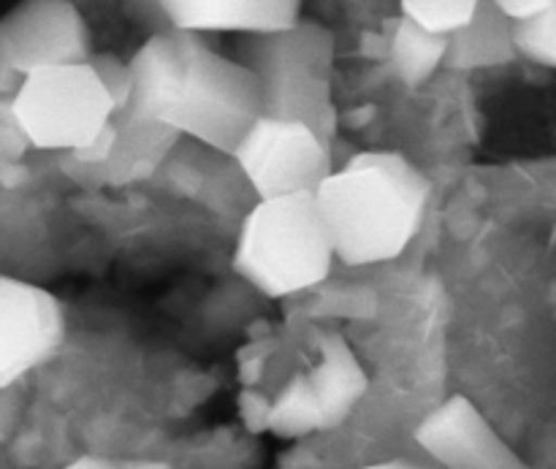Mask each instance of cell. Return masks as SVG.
Returning <instances> with one entry per match:
<instances>
[{
  "instance_id": "cell-17",
  "label": "cell",
  "mask_w": 556,
  "mask_h": 469,
  "mask_svg": "<svg viewBox=\"0 0 556 469\" xmlns=\"http://www.w3.org/2000/svg\"><path fill=\"white\" fill-rule=\"evenodd\" d=\"M497 11H503L510 22L527 20V16H535L541 11L554 9L556 0H489Z\"/></svg>"
},
{
  "instance_id": "cell-1",
  "label": "cell",
  "mask_w": 556,
  "mask_h": 469,
  "mask_svg": "<svg viewBox=\"0 0 556 469\" xmlns=\"http://www.w3.org/2000/svg\"><path fill=\"white\" fill-rule=\"evenodd\" d=\"M432 185L400 152H362L315 190L334 258L348 266L400 258L427 215Z\"/></svg>"
},
{
  "instance_id": "cell-2",
  "label": "cell",
  "mask_w": 556,
  "mask_h": 469,
  "mask_svg": "<svg viewBox=\"0 0 556 469\" xmlns=\"http://www.w3.org/2000/svg\"><path fill=\"white\" fill-rule=\"evenodd\" d=\"M233 60L258 81L264 117L304 123L326 141L334 139V36L324 25L299 20L288 30L239 36Z\"/></svg>"
},
{
  "instance_id": "cell-15",
  "label": "cell",
  "mask_w": 556,
  "mask_h": 469,
  "mask_svg": "<svg viewBox=\"0 0 556 469\" xmlns=\"http://www.w3.org/2000/svg\"><path fill=\"white\" fill-rule=\"evenodd\" d=\"M510 41L514 52L530 63L554 68L556 65V5L527 20L510 22Z\"/></svg>"
},
{
  "instance_id": "cell-13",
  "label": "cell",
  "mask_w": 556,
  "mask_h": 469,
  "mask_svg": "<svg viewBox=\"0 0 556 469\" xmlns=\"http://www.w3.org/2000/svg\"><path fill=\"white\" fill-rule=\"evenodd\" d=\"M445 47H448L445 36H432L413 22L400 20L394 41H391V60H394L400 79L410 87L427 81L434 74V68L443 63Z\"/></svg>"
},
{
  "instance_id": "cell-5",
  "label": "cell",
  "mask_w": 556,
  "mask_h": 469,
  "mask_svg": "<svg viewBox=\"0 0 556 469\" xmlns=\"http://www.w3.org/2000/svg\"><path fill=\"white\" fill-rule=\"evenodd\" d=\"M11 117L36 150L76 152L114 119V106L87 63L47 65L22 76Z\"/></svg>"
},
{
  "instance_id": "cell-16",
  "label": "cell",
  "mask_w": 556,
  "mask_h": 469,
  "mask_svg": "<svg viewBox=\"0 0 556 469\" xmlns=\"http://www.w3.org/2000/svg\"><path fill=\"white\" fill-rule=\"evenodd\" d=\"M87 65L92 68V74L98 76L101 87L106 90L109 101L114 106V117L128 106L130 98V68L123 58L112 52H92Z\"/></svg>"
},
{
  "instance_id": "cell-9",
  "label": "cell",
  "mask_w": 556,
  "mask_h": 469,
  "mask_svg": "<svg viewBox=\"0 0 556 469\" xmlns=\"http://www.w3.org/2000/svg\"><path fill=\"white\" fill-rule=\"evenodd\" d=\"M63 340L58 299L47 288L0 275V391L47 364Z\"/></svg>"
},
{
  "instance_id": "cell-12",
  "label": "cell",
  "mask_w": 556,
  "mask_h": 469,
  "mask_svg": "<svg viewBox=\"0 0 556 469\" xmlns=\"http://www.w3.org/2000/svg\"><path fill=\"white\" fill-rule=\"evenodd\" d=\"M514 58L510 20L489 0H481L476 16L462 30L448 36L443 63H448L451 68H486V65L510 63Z\"/></svg>"
},
{
  "instance_id": "cell-11",
  "label": "cell",
  "mask_w": 556,
  "mask_h": 469,
  "mask_svg": "<svg viewBox=\"0 0 556 469\" xmlns=\"http://www.w3.org/2000/svg\"><path fill=\"white\" fill-rule=\"evenodd\" d=\"M166 30L258 33L288 30L302 20V0H157Z\"/></svg>"
},
{
  "instance_id": "cell-8",
  "label": "cell",
  "mask_w": 556,
  "mask_h": 469,
  "mask_svg": "<svg viewBox=\"0 0 556 469\" xmlns=\"http://www.w3.org/2000/svg\"><path fill=\"white\" fill-rule=\"evenodd\" d=\"M231 157L239 163L258 199L315 193L334 172L331 141L315 134L309 125L264 114Z\"/></svg>"
},
{
  "instance_id": "cell-3",
  "label": "cell",
  "mask_w": 556,
  "mask_h": 469,
  "mask_svg": "<svg viewBox=\"0 0 556 469\" xmlns=\"http://www.w3.org/2000/svg\"><path fill=\"white\" fill-rule=\"evenodd\" d=\"M334 264L315 193L261 199L244 217L233 269L264 296L302 293L329 277Z\"/></svg>"
},
{
  "instance_id": "cell-18",
  "label": "cell",
  "mask_w": 556,
  "mask_h": 469,
  "mask_svg": "<svg viewBox=\"0 0 556 469\" xmlns=\"http://www.w3.org/2000/svg\"><path fill=\"white\" fill-rule=\"evenodd\" d=\"M125 14L139 27H147L150 33L166 30L161 14H157V0H125Z\"/></svg>"
},
{
  "instance_id": "cell-20",
  "label": "cell",
  "mask_w": 556,
  "mask_h": 469,
  "mask_svg": "<svg viewBox=\"0 0 556 469\" xmlns=\"http://www.w3.org/2000/svg\"><path fill=\"white\" fill-rule=\"evenodd\" d=\"M362 469H438V467L427 465V461H416V459H391V461H380V465L362 467Z\"/></svg>"
},
{
  "instance_id": "cell-6",
  "label": "cell",
  "mask_w": 556,
  "mask_h": 469,
  "mask_svg": "<svg viewBox=\"0 0 556 469\" xmlns=\"http://www.w3.org/2000/svg\"><path fill=\"white\" fill-rule=\"evenodd\" d=\"M90 54V27L71 0H20L0 16V101H11L30 71L87 63Z\"/></svg>"
},
{
  "instance_id": "cell-4",
  "label": "cell",
  "mask_w": 556,
  "mask_h": 469,
  "mask_svg": "<svg viewBox=\"0 0 556 469\" xmlns=\"http://www.w3.org/2000/svg\"><path fill=\"white\" fill-rule=\"evenodd\" d=\"M261 114L255 76L233 58L215 52L201 36L188 33L182 74L161 125L210 150L233 155Z\"/></svg>"
},
{
  "instance_id": "cell-7",
  "label": "cell",
  "mask_w": 556,
  "mask_h": 469,
  "mask_svg": "<svg viewBox=\"0 0 556 469\" xmlns=\"http://www.w3.org/2000/svg\"><path fill=\"white\" fill-rule=\"evenodd\" d=\"M367 394V375L340 334L320 340V364L299 375L269 405L264 429L277 438H307L334 429Z\"/></svg>"
},
{
  "instance_id": "cell-10",
  "label": "cell",
  "mask_w": 556,
  "mask_h": 469,
  "mask_svg": "<svg viewBox=\"0 0 556 469\" xmlns=\"http://www.w3.org/2000/svg\"><path fill=\"white\" fill-rule=\"evenodd\" d=\"M416 443L438 469H530L465 396L424 418Z\"/></svg>"
},
{
  "instance_id": "cell-21",
  "label": "cell",
  "mask_w": 556,
  "mask_h": 469,
  "mask_svg": "<svg viewBox=\"0 0 556 469\" xmlns=\"http://www.w3.org/2000/svg\"><path fill=\"white\" fill-rule=\"evenodd\" d=\"M123 469H172L168 465H161V461H119Z\"/></svg>"
},
{
  "instance_id": "cell-19",
  "label": "cell",
  "mask_w": 556,
  "mask_h": 469,
  "mask_svg": "<svg viewBox=\"0 0 556 469\" xmlns=\"http://www.w3.org/2000/svg\"><path fill=\"white\" fill-rule=\"evenodd\" d=\"M63 469H123V467H119V461L101 459V456H81V459L71 461V465Z\"/></svg>"
},
{
  "instance_id": "cell-14",
  "label": "cell",
  "mask_w": 556,
  "mask_h": 469,
  "mask_svg": "<svg viewBox=\"0 0 556 469\" xmlns=\"http://www.w3.org/2000/svg\"><path fill=\"white\" fill-rule=\"evenodd\" d=\"M478 5L481 0H400L402 20L445 38L462 30L476 16Z\"/></svg>"
}]
</instances>
